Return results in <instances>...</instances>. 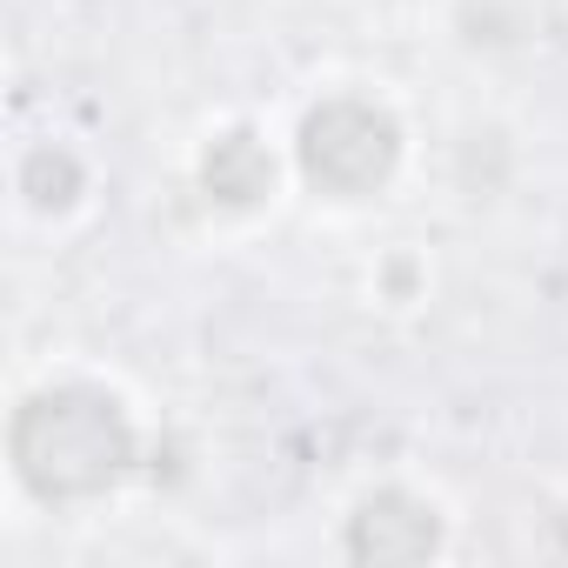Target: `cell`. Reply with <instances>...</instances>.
Returning <instances> with one entry per match:
<instances>
[{"mask_svg": "<svg viewBox=\"0 0 568 568\" xmlns=\"http://www.w3.org/2000/svg\"><path fill=\"white\" fill-rule=\"evenodd\" d=\"M0 455L21 501L48 515H94L148 475L154 428L114 375L54 362L14 388Z\"/></svg>", "mask_w": 568, "mask_h": 568, "instance_id": "1", "label": "cell"}, {"mask_svg": "<svg viewBox=\"0 0 568 568\" xmlns=\"http://www.w3.org/2000/svg\"><path fill=\"white\" fill-rule=\"evenodd\" d=\"M288 161H295V194L335 214H368L408 181L415 121L382 81H335L308 94L302 114L288 121Z\"/></svg>", "mask_w": 568, "mask_h": 568, "instance_id": "2", "label": "cell"}, {"mask_svg": "<svg viewBox=\"0 0 568 568\" xmlns=\"http://www.w3.org/2000/svg\"><path fill=\"white\" fill-rule=\"evenodd\" d=\"M187 194L207 227H261L295 194L288 134H274L254 114H221L187 148Z\"/></svg>", "mask_w": 568, "mask_h": 568, "instance_id": "3", "label": "cell"}, {"mask_svg": "<svg viewBox=\"0 0 568 568\" xmlns=\"http://www.w3.org/2000/svg\"><path fill=\"white\" fill-rule=\"evenodd\" d=\"M455 548V508L442 488L415 475H375L362 481L335 515V555L382 568V561H442Z\"/></svg>", "mask_w": 568, "mask_h": 568, "instance_id": "4", "label": "cell"}, {"mask_svg": "<svg viewBox=\"0 0 568 568\" xmlns=\"http://www.w3.org/2000/svg\"><path fill=\"white\" fill-rule=\"evenodd\" d=\"M8 187H14V207L41 227H68L94 207V187H101V168L81 141L68 134H34L14 148V168H8Z\"/></svg>", "mask_w": 568, "mask_h": 568, "instance_id": "5", "label": "cell"}, {"mask_svg": "<svg viewBox=\"0 0 568 568\" xmlns=\"http://www.w3.org/2000/svg\"><path fill=\"white\" fill-rule=\"evenodd\" d=\"M368 295H375L382 308H415V302H428V254H422L415 241L382 247L375 267H368Z\"/></svg>", "mask_w": 568, "mask_h": 568, "instance_id": "6", "label": "cell"}]
</instances>
